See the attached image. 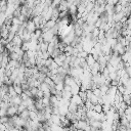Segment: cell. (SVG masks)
Masks as SVG:
<instances>
[{"instance_id":"cell-1","label":"cell","mask_w":131,"mask_h":131,"mask_svg":"<svg viewBox=\"0 0 131 131\" xmlns=\"http://www.w3.org/2000/svg\"><path fill=\"white\" fill-rule=\"evenodd\" d=\"M53 37H54V35L51 33V31H50V30H49V31H47V32L42 33V36H41L42 40H43L44 42H46V43H50V42H51V40L53 39Z\"/></svg>"},{"instance_id":"cell-2","label":"cell","mask_w":131,"mask_h":131,"mask_svg":"<svg viewBox=\"0 0 131 131\" xmlns=\"http://www.w3.org/2000/svg\"><path fill=\"white\" fill-rule=\"evenodd\" d=\"M36 30H37V28H36L35 24H34L33 20L30 18V19L27 21V25H26V31H27L29 34H33Z\"/></svg>"},{"instance_id":"cell-3","label":"cell","mask_w":131,"mask_h":131,"mask_svg":"<svg viewBox=\"0 0 131 131\" xmlns=\"http://www.w3.org/2000/svg\"><path fill=\"white\" fill-rule=\"evenodd\" d=\"M6 115L7 117L11 118V117H14L16 115H18L17 113V106H14V105H9L8 108L6 110Z\"/></svg>"},{"instance_id":"cell-4","label":"cell","mask_w":131,"mask_h":131,"mask_svg":"<svg viewBox=\"0 0 131 131\" xmlns=\"http://www.w3.org/2000/svg\"><path fill=\"white\" fill-rule=\"evenodd\" d=\"M11 43H12V45L13 46H15V47H21V45H23V40H21V38L18 36V35H15V37L12 39V41H11Z\"/></svg>"},{"instance_id":"cell-5","label":"cell","mask_w":131,"mask_h":131,"mask_svg":"<svg viewBox=\"0 0 131 131\" xmlns=\"http://www.w3.org/2000/svg\"><path fill=\"white\" fill-rule=\"evenodd\" d=\"M63 84L67 85V86H70V87H71L72 85L75 84V79H74L72 76L67 75V76L64 77V79H63Z\"/></svg>"},{"instance_id":"cell-6","label":"cell","mask_w":131,"mask_h":131,"mask_svg":"<svg viewBox=\"0 0 131 131\" xmlns=\"http://www.w3.org/2000/svg\"><path fill=\"white\" fill-rule=\"evenodd\" d=\"M70 101H71V102H74V103H75V104H77V105L84 104V102L82 101V99L80 98V96H79L78 94H77V95H72V97H71Z\"/></svg>"},{"instance_id":"cell-7","label":"cell","mask_w":131,"mask_h":131,"mask_svg":"<svg viewBox=\"0 0 131 131\" xmlns=\"http://www.w3.org/2000/svg\"><path fill=\"white\" fill-rule=\"evenodd\" d=\"M49 122L54 125H60V116L59 115H51Z\"/></svg>"},{"instance_id":"cell-8","label":"cell","mask_w":131,"mask_h":131,"mask_svg":"<svg viewBox=\"0 0 131 131\" xmlns=\"http://www.w3.org/2000/svg\"><path fill=\"white\" fill-rule=\"evenodd\" d=\"M18 117L24 119L25 121H29L30 120V111L28 108H26L25 111H23L20 114H18Z\"/></svg>"},{"instance_id":"cell-9","label":"cell","mask_w":131,"mask_h":131,"mask_svg":"<svg viewBox=\"0 0 131 131\" xmlns=\"http://www.w3.org/2000/svg\"><path fill=\"white\" fill-rule=\"evenodd\" d=\"M85 61H86V63H87V66L90 68V67H92L96 61H95V59L93 58V56L91 55V54H88V56L85 58Z\"/></svg>"},{"instance_id":"cell-10","label":"cell","mask_w":131,"mask_h":131,"mask_svg":"<svg viewBox=\"0 0 131 131\" xmlns=\"http://www.w3.org/2000/svg\"><path fill=\"white\" fill-rule=\"evenodd\" d=\"M79 92H80V86H78L76 83L71 86V93H72V95H77V94H79Z\"/></svg>"},{"instance_id":"cell-11","label":"cell","mask_w":131,"mask_h":131,"mask_svg":"<svg viewBox=\"0 0 131 131\" xmlns=\"http://www.w3.org/2000/svg\"><path fill=\"white\" fill-rule=\"evenodd\" d=\"M38 89L41 90L43 93H44V92H48V91H50V87H49L46 83H44V82H42V83L40 84V86H39Z\"/></svg>"},{"instance_id":"cell-12","label":"cell","mask_w":131,"mask_h":131,"mask_svg":"<svg viewBox=\"0 0 131 131\" xmlns=\"http://www.w3.org/2000/svg\"><path fill=\"white\" fill-rule=\"evenodd\" d=\"M68 108H69V113L74 114V113H76V112L78 111V105H77V104H75L74 102H70V104H69Z\"/></svg>"},{"instance_id":"cell-13","label":"cell","mask_w":131,"mask_h":131,"mask_svg":"<svg viewBox=\"0 0 131 131\" xmlns=\"http://www.w3.org/2000/svg\"><path fill=\"white\" fill-rule=\"evenodd\" d=\"M14 90H15V93L17 95H21L23 94V89H21V86L20 85H16V84H12Z\"/></svg>"},{"instance_id":"cell-14","label":"cell","mask_w":131,"mask_h":131,"mask_svg":"<svg viewBox=\"0 0 131 131\" xmlns=\"http://www.w3.org/2000/svg\"><path fill=\"white\" fill-rule=\"evenodd\" d=\"M78 95L80 96V98L82 99L83 102H86V101H87V94H86V91H80Z\"/></svg>"},{"instance_id":"cell-15","label":"cell","mask_w":131,"mask_h":131,"mask_svg":"<svg viewBox=\"0 0 131 131\" xmlns=\"http://www.w3.org/2000/svg\"><path fill=\"white\" fill-rule=\"evenodd\" d=\"M93 111H94L95 113H98V114L102 113V106H101V104L97 103V104L93 105Z\"/></svg>"},{"instance_id":"cell-16","label":"cell","mask_w":131,"mask_h":131,"mask_svg":"<svg viewBox=\"0 0 131 131\" xmlns=\"http://www.w3.org/2000/svg\"><path fill=\"white\" fill-rule=\"evenodd\" d=\"M54 88H55V90H56V91L61 92V91L63 90V88H64V84H63V83H58V84H55V85H54Z\"/></svg>"},{"instance_id":"cell-17","label":"cell","mask_w":131,"mask_h":131,"mask_svg":"<svg viewBox=\"0 0 131 131\" xmlns=\"http://www.w3.org/2000/svg\"><path fill=\"white\" fill-rule=\"evenodd\" d=\"M42 104L44 105V107L51 106V105H50V99H49V98H46V97H43V98H42Z\"/></svg>"},{"instance_id":"cell-18","label":"cell","mask_w":131,"mask_h":131,"mask_svg":"<svg viewBox=\"0 0 131 131\" xmlns=\"http://www.w3.org/2000/svg\"><path fill=\"white\" fill-rule=\"evenodd\" d=\"M30 91H31V93H32V96H33V97H37V94H38V91H39V89H38V88H36V87L30 88Z\"/></svg>"},{"instance_id":"cell-19","label":"cell","mask_w":131,"mask_h":131,"mask_svg":"<svg viewBox=\"0 0 131 131\" xmlns=\"http://www.w3.org/2000/svg\"><path fill=\"white\" fill-rule=\"evenodd\" d=\"M8 121H9V117H7V116L0 118V124H6V123H8Z\"/></svg>"},{"instance_id":"cell-20","label":"cell","mask_w":131,"mask_h":131,"mask_svg":"<svg viewBox=\"0 0 131 131\" xmlns=\"http://www.w3.org/2000/svg\"><path fill=\"white\" fill-rule=\"evenodd\" d=\"M52 62H53V58H52V57H49L48 59L45 60V67H46V68H49V67L52 64Z\"/></svg>"},{"instance_id":"cell-21","label":"cell","mask_w":131,"mask_h":131,"mask_svg":"<svg viewBox=\"0 0 131 131\" xmlns=\"http://www.w3.org/2000/svg\"><path fill=\"white\" fill-rule=\"evenodd\" d=\"M5 130H6L5 124H0V131H5Z\"/></svg>"}]
</instances>
